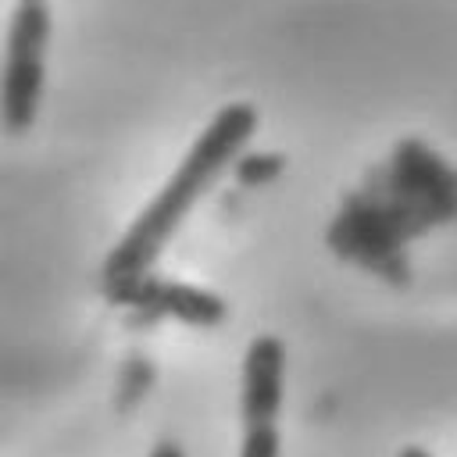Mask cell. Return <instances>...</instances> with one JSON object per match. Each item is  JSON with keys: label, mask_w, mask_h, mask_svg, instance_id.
<instances>
[{"label": "cell", "mask_w": 457, "mask_h": 457, "mask_svg": "<svg viewBox=\"0 0 457 457\" xmlns=\"http://www.w3.org/2000/svg\"><path fill=\"white\" fill-rule=\"evenodd\" d=\"M457 218V168L421 139H403L368 171L332 218L325 243L389 286L411 282L407 243Z\"/></svg>", "instance_id": "obj_1"}, {"label": "cell", "mask_w": 457, "mask_h": 457, "mask_svg": "<svg viewBox=\"0 0 457 457\" xmlns=\"http://www.w3.org/2000/svg\"><path fill=\"white\" fill-rule=\"evenodd\" d=\"M253 132H257V111L246 100L225 104L211 118V125L196 136V143L189 146V154L182 157V164L171 171V179L161 186V193L136 214V221L129 225V232L104 257V275H100V286L104 289L121 286V282H129L136 275L154 271V261L161 257V250L168 246V239L179 232V225L186 221V214L193 211V204L239 157V150L250 143Z\"/></svg>", "instance_id": "obj_2"}, {"label": "cell", "mask_w": 457, "mask_h": 457, "mask_svg": "<svg viewBox=\"0 0 457 457\" xmlns=\"http://www.w3.org/2000/svg\"><path fill=\"white\" fill-rule=\"evenodd\" d=\"M46 39H50V11L43 0H21L11 14L7 32V64L0 82V125L7 136H21L32 129L39 96H43V71H46Z\"/></svg>", "instance_id": "obj_3"}, {"label": "cell", "mask_w": 457, "mask_h": 457, "mask_svg": "<svg viewBox=\"0 0 457 457\" xmlns=\"http://www.w3.org/2000/svg\"><path fill=\"white\" fill-rule=\"evenodd\" d=\"M286 396V343L271 332H261L246 343L239 368V414L243 439L239 457H278V414Z\"/></svg>", "instance_id": "obj_4"}, {"label": "cell", "mask_w": 457, "mask_h": 457, "mask_svg": "<svg viewBox=\"0 0 457 457\" xmlns=\"http://www.w3.org/2000/svg\"><path fill=\"white\" fill-rule=\"evenodd\" d=\"M104 296L118 307H129L136 318L157 321V318H171L193 328H214L228 318V303L193 282H179V278H161L154 271L136 275L121 286L104 289Z\"/></svg>", "instance_id": "obj_5"}, {"label": "cell", "mask_w": 457, "mask_h": 457, "mask_svg": "<svg viewBox=\"0 0 457 457\" xmlns=\"http://www.w3.org/2000/svg\"><path fill=\"white\" fill-rule=\"evenodd\" d=\"M282 157L278 154H243L232 161V175L239 186H264L282 171Z\"/></svg>", "instance_id": "obj_6"}, {"label": "cell", "mask_w": 457, "mask_h": 457, "mask_svg": "<svg viewBox=\"0 0 457 457\" xmlns=\"http://www.w3.org/2000/svg\"><path fill=\"white\" fill-rule=\"evenodd\" d=\"M150 382H154V364L146 357H129L121 368V403L129 407L139 393H146Z\"/></svg>", "instance_id": "obj_7"}, {"label": "cell", "mask_w": 457, "mask_h": 457, "mask_svg": "<svg viewBox=\"0 0 457 457\" xmlns=\"http://www.w3.org/2000/svg\"><path fill=\"white\" fill-rule=\"evenodd\" d=\"M150 457H186V450H182L175 439L164 436V439H157V443L150 446Z\"/></svg>", "instance_id": "obj_8"}, {"label": "cell", "mask_w": 457, "mask_h": 457, "mask_svg": "<svg viewBox=\"0 0 457 457\" xmlns=\"http://www.w3.org/2000/svg\"><path fill=\"white\" fill-rule=\"evenodd\" d=\"M396 457H432V453H428L425 446H414V443H411V446H403Z\"/></svg>", "instance_id": "obj_9"}]
</instances>
